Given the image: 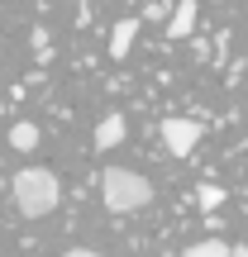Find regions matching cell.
Segmentation results:
<instances>
[{"label":"cell","mask_w":248,"mask_h":257,"mask_svg":"<svg viewBox=\"0 0 248 257\" xmlns=\"http://www.w3.org/2000/svg\"><path fill=\"white\" fill-rule=\"evenodd\" d=\"M124 143V114H105L96 124V148H120Z\"/></svg>","instance_id":"8992f818"},{"label":"cell","mask_w":248,"mask_h":257,"mask_svg":"<svg viewBox=\"0 0 248 257\" xmlns=\"http://www.w3.org/2000/svg\"><path fill=\"white\" fill-rule=\"evenodd\" d=\"M182 257H229V243L224 238H201V243H191Z\"/></svg>","instance_id":"52a82bcc"},{"label":"cell","mask_w":248,"mask_h":257,"mask_svg":"<svg viewBox=\"0 0 248 257\" xmlns=\"http://www.w3.org/2000/svg\"><path fill=\"white\" fill-rule=\"evenodd\" d=\"M10 148H19V153L38 148V124H15L10 128Z\"/></svg>","instance_id":"ba28073f"},{"label":"cell","mask_w":248,"mask_h":257,"mask_svg":"<svg viewBox=\"0 0 248 257\" xmlns=\"http://www.w3.org/2000/svg\"><path fill=\"white\" fill-rule=\"evenodd\" d=\"M229 257H248V248H229Z\"/></svg>","instance_id":"8fae6325"},{"label":"cell","mask_w":248,"mask_h":257,"mask_svg":"<svg viewBox=\"0 0 248 257\" xmlns=\"http://www.w3.org/2000/svg\"><path fill=\"white\" fill-rule=\"evenodd\" d=\"M10 191H15V210L24 214V219H43V214L57 210V200H62V181H57V172H48V167H24V172L10 176Z\"/></svg>","instance_id":"6da1fadb"},{"label":"cell","mask_w":248,"mask_h":257,"mask_svg":"<svg viewBox=\"0 0 248 257\" xmlns=\"http://www.w3.org/2000/svg\"><path fill=\"white\" fill-rule=\"evenodd\" d=\"M62 257H101L96 248H72V252H62Z\"/></svg>","instance_id":"30bf717a"},{"label":"cell","mask_w":248,"mask_h":257,"mask_svg":"<svg viewBox=\"0 0 248 257\" xmlns=\"http://www.w3.org/2000/svg\"><path fill=\"white\" fill-rule=\"evenodd\" d=\"M196 195H201V210H215V205L224 200V191H220V186H201Z\"/></svg>","instance_id":"9c48e42d"},{"label":"cell","mask_w":248,"mask_h":257,"mask_svg":"<svg viewBox=\"0 0 248 257\" xmlns=\"http://www.w3.org/2000/svg\"><path fill=\"white\" fill-rule=\"evenodd\" d=\"M101 195H105V210L110 214H134V210H143L153 200V181L129 172V167H110L101 176Z\"/></svg>","instance_id":"7a4b0ae2"},{"label":"cell","mask_w":248,"mask_h":257,"mask_svg":"<svg viewBox=\"0 0 248 257\" xmlns=\"http://www.w3.org/2000/svg\"><path fill=\"white\" fill-rule=\"evenodd\" d=\"M162 143H167L172 157H186L196 143H201V124H196V119H177V114H172V119H162Z\"/></svg>","instance_id":"3957f363"},{"label":"cell","mask_w":248,"mask_h":257,"mask_svg":"<svg viewBox=\"0 0 248 257\" xmlns=\"http://www.w3.org/2000/svg\"><path fill=\"white\" fill-rule=\"evenodd\" d=\"M191 29H196V0H177L167 34H172V38H191Z\"/></svg>","instance_id":"5b68a950"},{"label":"cell","mask_w":248,"mask_h":257,"mask_svg":"<svg viewBox=\"0 0 248 257\" xmlns=\"http://www.w3.org/2000/svg\"><path fill=\"white\" fill-rule=\"evenodd\" d=\"M0 110H5V100H0Z\"/></svg>","instance_id":"7c38bea8"},{"label":"cell","mask_w":248,"mask_h":257,"mask_svg":"<svg viewBox=\"0 0 248 257\" xmlns=\"http://www.w3.org/2000/svg\"><path fill=\"white\" fill-rule=\"evenodd\" d=\"M138 29H143V19H120V24H115V34H110V57L115 62H124V53L134 48Z\"/></svg>","instance_id":"277c9868"}]
</instances>
